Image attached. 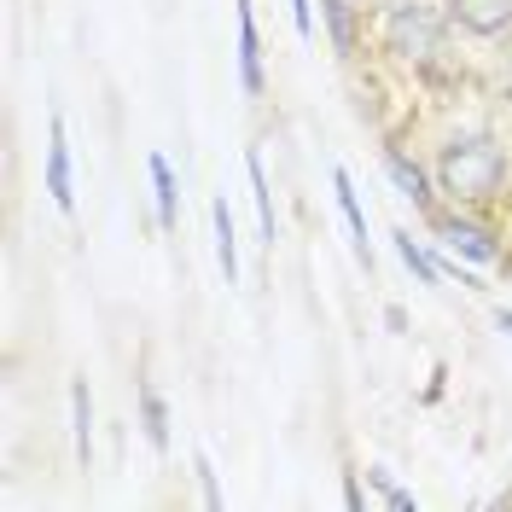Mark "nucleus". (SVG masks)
I'll use <instances>...</instances> for the list:
<instances>
[{"instance_id":"nucleus-1","label":"nucleus","mask_w":512,"mask_h":512,"mask_svg":"<svg viewBox=\"0 0 512 512\" xmlns=\"http://www.w3.org/2000/svg\"><path fill=\"white\" fill-rule=\"evenodd\" d=\"M431 175H437V192L460 210H489L501 204L512 187V146L483 134V128H460L448 134L443 146L431 152Z\"/></svg>"},{"instance_id":"nucleus-2","label":"nucleus","mask_w":512,"mask_h":512,"mask_svg":"<svg viewBox=\"0 0 512 512\" xmlns=\"http://www.w3.org/2000/svg\"><path fill=\"white\" fill-rule=\"evenodd\" d=\"M448 6L443 0H379L373 6V47L402 70H431L443 64L448 47Z\"/></svg>"},{"instance_id":"nucleus-3","label":"nucleus","mask_w":512,"mask_h":512,"mask_svg":"<svg viewBox=\"0 0 512 512\" xmlns=\"http://www.w3.org/2000/svg\"><path fill=\"white\" fill-rule=\"evenodd\" d=\"M431 233H437V245L448 256H460V262H472V268H495V262H507V233L495 222H483V210H460V204H448L431 216Z\"/></svg>"},{"instance_id":"nucleus-4","label":"nucleus","mask_w":512,"mask_h":512,"mask_svg":"<svg viewBox=\"0 0 512 512\" xmlns=\"http://www.w3.org/2000/svg\"><path fill=\"white\" fill-rule=\"evenodd\" d=\"M379 163H384V175H390V187L402 192V198H414V210L431 222V216H437V175H431V163L408 158V146H402V140H384Z\"/></svg>"},{"instance_id":"nucleus-5","label":"nucleus","mask_w":512,"mask_h":512,"mask_svg":"<svg viewBox=\"0 0 512 512\" xmlns=\"http://www.w3.org/2000/svg\"><path fill=\"white\" fill-rule=\"evenodd\" d=\"M454 35H472L483 47L512 41V0H443Z\"/></svg>"},{"instance_id":"nucleus-6","label":"nucleus","mask_w":512,"mask_h":512,"mask_svg":"<svg viewBox=\"0 0 512 512\" xmlns=\"http://www.w3.org/2000/svg\"><path fill=\"white\" fill-rule=\"evenodd\" d=\"M47 198L59 216H76V175H70V134H64V117L53 111L47 117Z\"/></svg>"},{"instance_id":"nucleus-7","label":"nucleus","mask_w":512,"mask_h":512,"mask_svg":"<svg viewBox=\"0 0 512 512\" xmlns=\"http://www.w3.org/2000/svg\"><path fill=\"white\" fill-rule=\"evenodd\" d=\"M320 18H326V41H332V53L344 64L361 59V41H367V6H355V0H320Z\"/></svg>"},{"instance_id":"nucleus-8","label":"nucleus","mask_w":512,"mask_h":512,"mask_svg":"<svg viewBox=\"0 0 512 512\" xmlns=\"http://www.w3.org/2000/svg\"><path fill=\"white\" fill-rule=\"evenodd\" d=\"M233 6H239V88H245V99H262L268 94V70H262L256 12H251V0H233Z\"/></svg>"},{"instance_id":"nucleus-9","label":"nucleus","mask_w":512,"mask_h":512,"mask_svg":"<svg viewBox=\"0 0 512 512\" xmlns=\"http://www.w3.org/2000/svg\"><path fill=\"white\" fill-rule=\"evenodd\" d=\"M332 198H338V216H344V227H350V239H355V256H361V262H367V274H373V239H367V210H361V198H355L350 169H332Z\"/></svg>"},{"instance_id":"nucleus-10","label":"nucleus","mask_w":512,"mask_h":512,"mask_svg":"<svg viewBox=\"0 0 512 512\" xmlns=\"http://www.w3.org/2000/svg\"><path fill=\"white\" fill-rule=\"evenodd\" d=\"M146 175H152L158 227H163V233H175V222H181V181H175V169H169V158H163V152H152V158H146Z\"/></svg>"},{"instance_id":"nucleus-11","label":"nucleus","mask_w":512,"mask_h":512,"mask_svg":"<svg viewBox=\"0 0 512 512\" xmlns=\"http://www.w3.org/2000/svg\"><path fill=\"white\" fill-rule=\"evenodd\" d=\"M245 181H251V198H256L262 245L274 251V239H280V216H274V187H268V169H262V152H256V146H245Z\"/></svg>"},{"instance_id":"nucleus-12","label":"nucleus","mask_w":512,"mask_h":512,"mask_svg":"<svg viewBox=\"0 0 512 512\" xmlns=\"http://www.w3.org/2000/svg\"><path fill=\"white\" fill-rule=\"evenodd\" d=\"M70 437H76L82 472H94V396H88V379H70Z\"/></svg>"},{"instance_id":"nucleus-13","label":"nucleus","mask_w":512,"mask_h":512,"mask_svg":"<svg viewBox=\"0 0 512 512\" xmlns=\"http://www.w3.org/2000/svg\"><path fill=\"white\" fill-rule=\"evenodd\" d=\"M390 245H396L402 268L414 274L419 286H443V256H431V251H425V239H414L408 227H396V233H390Z\"/></svg>"},{"instance_id":"nucleus-14","label":"nucleus","mask_w":512,"mask_h":512,"mask_svg":"<svg viewBox=\"0 0 512 512\" xmlns=\"http://www.w3.org/2000/svg\"><path fill=\"white\" fill-rule=\"evenodd\" d=\"M210 227H216V268H222L227 286H239V233H233V216H227V198L210 204Z\"/></svg>"},{"instance_id":"nucleus-15","label":"nucleus","mask_w":512,"mask_h":512,"mask_svg":"<svg viewBox=\"0 0 512 512\" xmlns=\"http://www.w3.org/2000/svg\"><path fill=\"white\" fill-rule=\"evenodd\" d=\"M140 431H146L152 454H169V402L158 396V384L152 379L140 384Z\"/></svg>"},{"instance_id":"nucleus-16","label":"nucleus","mask_w":512,"mask_h":512,"mask_svg":"<svg viewBox=\"0 0 512 512\" xmlns=\"http://www.w3.org/2000/svg\"><path fill=\"white\" fill-rule=\"evenodd\" d=\"M367 478H373V489H379L384 501L396 512H419V501H414V489H402V483L390 478V466H367Z\"/></svg>"},{"instance_id":"nucleus-17","label":"nucleus","mask_w":512,"mask_h":512,"mask_svg":"<svg viewBox=\"0 0 512 512\" xmlns=\"http://www.w3.org/2000/svg\"><path fill=\"white\" fill-rule=\"evenodd\" d=\"M192 478H198V489H204V507H216V512L227 507L222 483H216V466H210V454H204V448H198V454H192Z\"/></svg>"},{"instance_id":"nucleus-18","label":"nucleus","mask_w":512,"mask_h":512,"mask_svg":"<svg viewBox=\"0 0 512 512\" xmlns=\"http://www.w3.org/2000/svg\"><path fill=\"white\" fill-rule=\"evenodd\" d=\"M291 24H297V41H315V0H291Z\"/></svg>"},{"instance_id":"nucleus-19","label":"nucleus","mask_w":512,"mask_h":512,"mask_svg":"<svg viewBox=\"0 0 512 512\" xmlns=\"http://www.w3.org/2000/svg\"><path fill=\"white\" fill-rule=\"evenodd\" d=\"M344 501H350L355 512L367 507V495H361V483H355V472H344Z\"/></svg>"},{"instance_id":"nucleus-20","label":"nucleus","mask_w":512,"mask_h":512,"mask_svg":"<svg viewBox=\"0 0 512 512\" xmlns=\"http://www.w3.org/2000/svg\"><path fill=\"white\" fill-rule=\"evenodd\" d=\"M495 320H501V332H507V338H512V309H501V315H495Z\"/></svg>"}]
</instances>
